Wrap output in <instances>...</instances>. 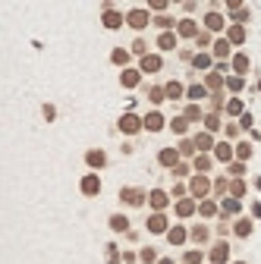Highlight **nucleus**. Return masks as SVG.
<instances>
[{
    "label": "nucleus",
    "mask_w": 261,
    "mask_h": 264,
    "mask_svg": "<svg viewBox=\"0 0 261 264\" xmlns=\"http://www.w3.org/2000/svg\"><path fill=\"white\" fill-rule=\"evenodd\" d=\"M148 201L155 204V208H167V192H160V189H155V192L148 195Z\"/></svg>",
    "instance_id": "28"
},
{
    "label": "nucleus",
    "mask_w": 261,
    "mask_h": 264,
    "mask_svg": "<svg viewBox=\"0 0 261 264\" xmlns=\"http://www.w3.org/2000/svg\"><path fill=\"white\" fill-rule=\"evenodd\" d=\"M226 85H230V91H243V79H239V76H233Z\"/></svg>",
    "instance_id": "44"
},
{
    "label": "nucleus",
    "mask_w": 261,
    "mask_h": 264,
    "mask_svg": "<svg viewBox=\"0 0 261 264\" xmlns=\"http://www.w3.org/2000/svg\"><path fill=\"white\" fill-rule=\"evenodd\" d=\"M157 264H173V261H170V258H164V261H157Z\"/></svg>",
    "instance_id": "48"
},
{
    "label": "nucleus",
    "mask_w": 261,
    "mask_h": 264,
    "mask_svg": "<svg viewBox=\"0 0 261 264\" xmlns=\"http://www.w3.org/2000/svg\"><path fill=\"white\" fill-rule=\"evenodd\" d=\"M230 192H233V198L245 195V182H243V180H233V182H230Z\"/></svg>",
    "instance_id": "38"
},
{
    "label": "nucleus",
    "mask_w": 261,
    "mask_h": 264,
    "mask_svg": "<svg viewBox=\"0 0 261 264\" xmlns=\"http://www.w3.org/2000/svg\"><path fill=\"white\" fill-rule=\"evenodd\" d=\"M192 66H195V69H208V66H211V57H208V54L192 57Z\"/></svg>",
    "instance_id": "31"
},
{
    "label": "nucleus",
    "mask_w": 261,
    "mask_h": 264,
    "mask_svg": "<svg viewBox=\"0 0 261 264\" xmlns=\"http://www.w3.org/2000/svg\"><path fill=\"white\" fill-rule=\"evenodd\" d=\"M236 154H239V161L252 157V145H249V142H239V145H236Z\"/></svg>",
    "instance_id": "35"
},
{
    "label": "nucleus",
    "mask_w": 261,
    "mask_h": 264,
    "mask_svg": "<svg viewBox=\"0 0 261 264\" xmlns=\"http://www.w3.org/2000/svg\"><path fill=\"white\" fill-rule=\"evenodd\" d=\"M157 161L164 164V167H173V170H176L179 167V148H164L157 154Z\"/></svg>",
    "instance_id": "9"
},
{
    "label": "nucleus",
    "mask_w": 261,
    "mask_h": 264,
    "mask_svg": "<svg viewBox=\"0 0 261 264\" xmlns=\"http://www.w3.org/2000/svg\"><path fill=\"white\" fill-rule=\"evenodd\" d=\"M233 233H236L239 239H249L252 236V217H239V220L233 223Z\"/></svg>",
    "instance_id": "12"
},
{
    "label": "nucleus",
    "mask_w": 261,
    "mask_h": 264,
    "mask_svg": "<svg viewBox=\"0 0 261 264\" xmlns=\"http://www.w3.org/2000/svg\"><path fill=\"white\" fill-rule=\"evenodd\" d=\"M189 189H192V195H195V198H205V195L211 192V182H208V176H202V173H198L195 180L189 182Z\"/></svg>",
    "instance_id": "8"
},
{
    "label": "nucleus",
    "mask_w": 261,
    "mask_h": 264,
    "mask_svg": "<svg viewBox=\"0 0 261 264\" xmlns=\"http://www.w3.org/2000/svg\"><path fill=\"white\" fill-rule=\"evenodd\" d=\"M139 258H142L145 264H151V261H155V248H142V255H139Z\"/></svg>",
    "instance_id": "43"
},
{
    "label": "nucleus",
    "mask_w": 261,
    "mask_h": 264,
    "mask_svg": "<svg viewBox=\"0 0 261 264\" xmlns=\"http://www.w3.org/2000/svg\"><path fill=\"white\" fill-rule=\"evenodd\" d=\"M145 129H151V132H160V129H164V116H160L157 110H155V114H148V116H145Z\"/></svg>",
    "instance_id": "19"
},
{
    "label": "nucleus",
    "mask_w": 261,
    "mask_h": 264,
    "mask_svg": "<svg viewBox=\"0 0 261 264\" xmlns=\"http://www.w3.org/2000/svg\"><path fill=\"white\" fill-rule=\"evenodd\" d=\"M202 258H205L202 252H189L186 255V264H202Z\"/></svg>",
    "instance_id": "42"
},
{
    "label": "nucleus",
    "mask_w": 261,
    "mask_h": 264,
    "mask_svg": "<svg viewBox=\"0 0 261 264\" xmlns=\"http://www.w3.org/2000/svg\"><path fill=\"white\" fill-rule=\"evenodd\" d=\"M79 189H82V195L95 198L98 192H101V180H98L95 173H88V176H82V182H79Z\"/></svg>",
    "instance_id": "7"
},
{
    "label": "nucleus",
    "mask_w": 261,
    "mask_h": 264,
    "mask_svg": "<svg viewBox=\"0 0 261 264\" xmlns=\"http://www.w3.org/2000/svg\"><path fill=\"white\" fill-rule=\"evenodd\" d=\"M120 201H123V204H132V208H139V204L148 201V195H145L139 186H126L123 192H120Z\"/></svg>",
    "instance_id": "1"
},
{
    "label": "nucleus",
    "mask_w": 261,
    "mask_h": 264,
    "mask_svg": "<svg viewBox=\"0 0 261 264\" xmlns=\"http://www.w3.org/2000/svg\"><path fill=\"white\" fill-rule=\"evenodd\" d=\"M41 114H44V120H48V123L57 120V107H53V104H41Z\"/></svg>",
    "instance_id": "37"
},
{
    "label": "nucleus",
    "mask_w": 261,
    "mask_h": 264,
    "mask_svg": "<svg viewBox=\"0 0 261 264\" xmlns=\"http://www.w3.org/2000/svg\"><path fill=\"white\" fill-rule=\"evenodd\" d=\"M214 157H217V161H230V157H233V145L230 142L214 145Z\"/></svg>",
    "instance_id": "20"
},
{
    "label": "nucleus",
    "mask_w": 261,
    "mask_h": 264,
    "mask_svg": "<svg viewBox=\"0 0 261 264\" xmlns=\"http://www.w3.org/2000/svg\"><path fill=\"white\" fill-rule=\"evenodd\" d=\"M236 264H245V261H236Z\"/></svg>",
    "instance_id": "49"
},
{
    "label": "nucleus",
    "mask_w": 261,
    "mask_h": 264,
    "mask_svg": "<svg viewBox=\"0 0 261 264\" xmlns=\"http://www.w3.org/2000/svg\"><path fill=\"white\" fill-rule=\"evenodd\" d=\"M208 258H211V264H226V258H230V246H226V239L214 242L211 252H208Z\"/></svg>",
    "instance_id": "6"
},
{
    "label": "nucleus",
    "mask_w": 261,
    "mask_h": 264,
    "mask_svg": "<svg viewBox=\"0 0 261 264\" xmlns=\"http://www.w3.org/2000/svg\"><path fill=\"white\" fill-rule=\"evenodd\" d=\"M226 114H230V116L243 114V101H230V104H226Z\"/></svg>",
    "instance_id": "41"
},
{
    "label": "nucleus",
    "mask_w": 261,
    "mask_h": 264,
    "mask_svg": "<svg viewBox=\"0 0 261 264\" xmlns=\"http://www.w3.org/2000/svg\"><path fill=\"white\" fill-rule=\"evenodd\" d=\"M148 98H151V101H155V104H160V101H164V98H167V91H160L157 85H155V88L148 91Z\"/></svg>",
    "instance_id": "40"
},
{
    "label": "nucleus",
    "mask_w": 261,
    "mask_h": 264,
    "mask_svg": "<svg viewBox=\"0 0 261 264\" xmlns=\"http://www.w3.org/2000/svg\"><path fill=\"white\" fill-rule=\"evenodd\" d=\"M226 41H230V44H243L245 41V29H243V25H233V29L226 32Z\"/></svg>",
    "instance_id": "22"
},
{
    "label": "nucleus",
    "mask_w": 261,
    "mask_h": 264,
    "mask_svg": "<svg viewBox=\"0 0 261 264\" xmlns=\"http://www.w3.org/2000/svg\"><path fill=\"white\" fill-rule=\"evenodd\" d=\"M148 233H167V217L164 214H151L148 217Z\"/></svg>",
    "instance_id": "14"
},
{
    "label": "nucleus",
    "mask_w": 261,
    "mask_h": 264,
    "mask_svg": "<svg viewBox=\"0 0 261 264\" xmlns=\"http://www.w3.org/2000/svg\"><path fill=\"white\" fill-rule=\"evenodd\" d=\"M233 69H236L239 76H245V72H249V57H245V54H236V57H233Z\"/></svg>",
    "instance_id": "24"
},
{
    "label": "nucleus",
    "mask_w": 261,
    "mask_h": 264,
    "mask_svg": "<svg viewBox=\"0 0 261 264\" xmlns=\"http://www.w3.org/2000/svg\"><path fill=\"white\" fill-rule=\"evenodd\" d=\"M164 88H167V98H183V82H176V79H173V82H167Z\"/></svg>",
    "instance_id": "27"
},
{
    "label": "nucleus",
    "mask_w": 261,
    "mask_h": 264,
    "mask_svg": "<svg viewBox=\"0 0 261 264\" xmlns=\"http://www.w3.org/2000/svg\"><path fill=\"white\" fill-rule=\"evenodd\" d=\"M192 211H195V201H192V198H183V201L176 204V214H179V217H189Z\"/></svg>",
    "instance_id": "25"
},
{
    "label": "nucleus",
    "mask_w": 261,
    "mask_h": 264,
    "mask_svg": "<svg viewBox=\"0 0 261 264\" xmlns=\"http://www.w3.org/2000/svg\"><path fill=\"white\" fill-rule=\"evenodd\" d=\"M142 126H145V120H139L136 114H123V116H120V123H117V129L126 132V135H136Z\"/></svg>",
    "instance_id": "2"
},
{
    "label": "nucleus",
    "mask_w": 261,
    "mask_h": 264,
    "mask_svg": "<svg viewBox=\"0 0 261 264\" xmlns=\"http://www.w3.org/2000/svg\"><path fill=\"white\" fill-rule=\"evenodd\" d=\"M176 32L183 38H198V35H202V32H198V25L192 22V19H179V22H176Z\"/></svg>",
    "instance_id": "10"
},
{
    "label": "nucleus",
    "mask_w": 261,
    "mask_h": 264,
    "mask_svg": "<svg viewBox=\"0 0 261 264\" xmlns=\"http://www.w3.org/2000/svg\"><path fill=\"white\" fill-rule=\"evenodd\" d=\"M189 236H192V242H195V246H205V242L211 239V230H208V227H195Z\"/></svg>",
    "instance_id": "21"
},
{
    "label": "nucleus",
    "mask_w": 261,
    "mask_h": 264,
    "mask_svg": "<svg viewBox=\"0 0 261 264\" xmlns=\"http://www.w3.org/2000/svg\"><path fill=\"white\" fill-rule=\"evenodd\" d=\"M170 129H173V132H186V129H189V120H186V116H173Z\"/></svg>",
    "instance_id": "32"
},
{
    "label": "nucleus",
    "mask_w": 261,
    "mask_h": 264,
    "mask_svg": "<svg viewBox=\"0 0 261 264\" xmlns=\"http://www.w3.org/2000/svg\"><path fill=\"white\" fill-rule=\"evenodd\" d=\"M126 22H129L132 29H145V25L151 22V13H148V10H142V6H136V10L126 13Z\"/></svg>",
    "instance_id": "4"
},
{
    "label": "nucleus",
    "mask_w": 261,
    "mask_h": 264,
    "mask_svg": "<svg viewBox=\"0 0 261 264\" xmlns=\"http://www.w3.org/2000/svg\"><path fill=\"white\" fill-rule=\"evenodd\" d=\"M139 79H142V72H139V69H123V72H120V82H123V88H136Z\"/></svg>",
    "instance_id": "13"
},
{
    "label": "nucleus",
    "mask_w": 261,
    "mask_h": 264,
    "mask_svg": "<svg viewBox=\"0 0 261 264\" xmlns=\"http://www.w3.org/2000/svg\"><path fill=\"white\" fill-rule=\"evenodd\" d=\"M252 217H258V220H261V204H258V201L252 204Z\"/></svg>",
    "instance_id": "47"
},
{
    "label": "nucleus",
    "mask_w": 261,
    "mask_h": 264,
    "mask_svg": "<svg viewBox=\"0 0 261 264\" xmlns=\"http://www.w3.org/2000/svg\"><path fill=\"white\" fill-rule=\"evenodd\" d=\"M195 170H198V173H208V170H211V157L198 154V157H195Z\"/></svg>",
    "instance_id": "30"
},
{
    "label": "nucleus",
    "mask_w": 261,
    "mask_h": 264,
    "mask_svg": "<svg viewBox=\"0 0 261 264\" xmlns=\"http://www.w3.org/2000/svg\"><path fill=\"white\" fill-rule=\"evenodd\" d=\"M226 211H230V214H236V211H239V201H236V198H226V201H224V217H226Z\"/></svg>",
    "instance_id": "39"
},
{
    "label": "nucleus",
    "mask_w": 261,
    "mask_h": 264,
    "mask_svg": "<svg viewBox=\"0 0 261 264\" xmlns=\"http://www.w3.org/2000/svg\"><path fill=\"white\" fill-rule=\"evenodd\" d=\"M186 239H189V233H186L183 227H173V230H167V242H170V246H183Z\"/></svg>",
    "instance_id": "15"
},
{
    "label": "nucleus",
    "mask_w": 261,
    "mask_h": 264,
    "mask_svg": "<svg viewBox=\"0 0 261 264\" xmlns=\"http://www.w3.org/2000/svg\"><path fill=\"white\" fill-rule=\"evenodd\" d=\"M195 148H202V151L214 148V138L208 135V132H202V135H195Z\"/></svg>",
    "instance_id": "29"
},
{
    "label": "nucleus",
    "mask_w": 261,
    "mask_h": 264,
    "mask_svg": "<svg viewBox=\"0 0 261 264\" xmlns=\"http://www.w3.org/2000/svg\"><path fill=\"white\" fill-rule=\"evenodd\" d=\"M82 161L88 164L91 170H104V167H107V151H104V148H88Z\"/></svg>",
    "instance_id": "3"
},
{
    "label": "nucleus",
    "mask_w": 261,
    "mask_h": 264,
    "mask_svg": "<svg viewBox=\"0 0 261 264\" xmlns=\"http://www.w3.org/2000/svg\"><path fill=\"white\" fill-rule=\"evenodd\" d=\"M157 48L160 50H173L176 48V35H173V32H164V35L157 38Z\"/></svg>",
    "instance_id": "23"
},
{
    "label": "nucleus",
    "mask_w": 261,
    "mask_h": 264,
    "mask_svg": "<svg viewBox=\"0 0 261 264\" xmlns=\"http://www.w3.org/2000/svg\"><path fill=\"white\" fill-rule=\"evenodd\" d=\"M160 66H164L160 54H145L142 57V72H160Z\"/></svg>",
    "instance_id": "11"
},
{
    "label": "nucleus",
    "mask_w": 261,
    "mask_h": 264,
    "mask_svg": "<svg viewBox=\"0 0 261 264\" xmlns=\"http://www.w3.org/2000/svg\"><path fill=\"white\" fill-rule=\"evenodd\" d=\"M101 22H104V29H120V25H123L126 22V16H123V13H117V10H113V6H104V13H101Z\"/></svg>",
    "instance_id": "5"
},
{
    "label": "nucleus",
    "mask_w": 261,
    "mask_h": 264,
    "mask_svg": "<svg viewBox=\"0 0 261 264\" xmlns=\"http://www.w3.org/2000/svg\"><path fill=\"white\" fill-rule=\"evenodd\" d=\"M226 54H230V41H226V38H220V41L214 44V57H217V60H224Z\"/></svg>",
    "instance_id": "26"
},
{
    "label": "nucleus",
    "mask_w": 261,
    "mask_h": 264,
    "mask_svg": "<svg viewBox=\"0 0 261 264\" xmlns=\"http://www.w3.org/2000/svg\"><path fill=\"white\" fill-rule=\"evenodd\" d=\"M129 60H132V54L129 50H123V48H117L110 54V63H117V66H126V69H129Z\"/></svg>",
    "instance_id": "18"
},
{
    "label": "nucleus",
    "mask_w": 261,
    "mask_h": 264,
    "mask_svg": "<svg viewBox=\"0 0 261 264\" xmlns=\"http://www.w3.org/2000/svg\"><path fill=\"white\" fill-rule=\"evenodd\" d=\"M214 211H217V208H214V201H202V204H198V214H202L205 220H208V217H214Z\"/></svg>",
    "instance_id": "33"
},
{
    "label": "nucleus",
    "mask_w": 261,
    "mask_h": 264,
    "mask_svg": "<svg viewBox=\"0 0 261 264\" xmlns=\"http://www.w3.org/2000/svg\"><path fill=\"white\" fill-rule=\"evenodd\" d=\"M230 173H233V176H243V173H245V167H243V164H233Z\"/></svg>",
    "instance_id": "45"
},
{
    "label": "nucleus",
    "mask_w": 261,
    "mask_h": 264,
    "mask_svg": "<svg viewBox=\"0 0 261 264\" xmlns=\"http://www.w3.org/2000/svg\"><path fill=\"white\" fill-rule=\"evenodd\" d=\"M189 98H192V101H198V98H205V85L192 82V85H189Z\"/></svg>",
    "instance_id": "36"
},
{
    "label": "nucleus",
    "mask_w": 261,
    "mask_h": 264,
    "mask_svg": "<svg viewBox=\"0 0 261 264\" xmlns=\"http://www.w3.org/2000/svg\"><path fill=\"white\" fill-rule=\"evenodd\" d=\"M258 88H261V82H258Z\"/></svg>",
    "instance_id": "50"
},
{
    "label": "nucleus",
    "mask_w": 261,
    "mask_h": 264,
    "mask_svg": "<svg viewBox=\"0 0 261 264\" xmlns=\"http://www.w3.org/2000/svg\"><path fill=\"white\" fill-rule=\"evenodd\" d=\"M224 16H220V13H208V16H205V29H208V32H220V29H224Z\"/></svg>",
    "instance_id": "16"
},
{
    "label": "nucleus",
    "mask_w": 261,
    "mask_h": 264,
    "mask_svg": "<svg viewBox=\"0 0 261 264\" xmlns=\"http://www.w3.org/2000/svg\"><path fill=\"white\" fill-rule=\"evenodd\" d=\"M157 25H160V29H167V25H173V19L170 16H157Z\"/></svg>",
    "instance_id": "46"
},
{
    "label": "nucleus",
    "mask_w": 261,
    "mask_h": 264,
    "mask_svg": "<svg viewBox=\"0 0 261 264\" xmlns=\"http://www.w3.org/2000/svg\"><path fill=\"white\" fill-rule=\"evenodd\" d=\"M110 230L113 233H126V230H129V217L126 214H113L110 217Z\"/></svg>",
    "instance_id": "17"
},
{
    "label": "nucleus",
    "mask_w": 261,
    "mask_h": 264,
    "mask_svg": "<svg viewBox=\"0 0 261 264\" xmlns=\"http://www.w3.org/2000/svg\"><path fill=\"white\" fill-rule=\"evenodd\" d=\"M104 255H107V264H120V252H117V246H113V242L104 248Z\"/></svg>",
    "instance_id": "34"
}]
</instances>
